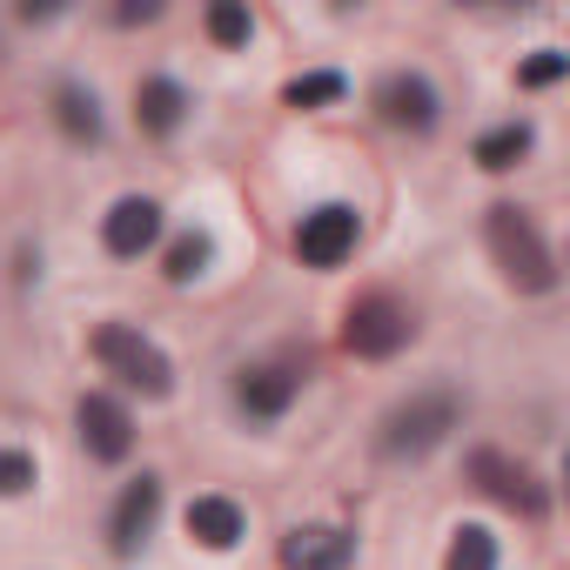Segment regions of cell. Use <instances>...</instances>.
<instances>
[{
	"label": "cell",
	"instance_id": "6da1fadb",
	"mask_svg": "<svg viewBox=\"0 0 570 570\" xmlns=\"http://www.w3.org/2000/svg\"><path fill=\"white\" fill-rule=\"evenodd\" d=\"M483 235H490V255H497V268L517 282V289H530V296L557 289V262H550V248H543L537 222H530L517 202H497V208H490V222H483Z\"/></svg>",
	"mask_w": 570,
	"mask_h": 570
},
{
	"label": "cell",
	"instance_id": "7a4b0ae2",
	"mask_svg": "<svg viewBox=\"0 0 570 570\" xmlns=\"http://www.w3.org/2000/svg\"><path fill=\"white\" fill-rule=\"evenodd\" d=\"M95 356H101L108 376H121V383L141 390V396H168V390H175L168 356H161L141 330H128V323H101V330H95Z\"/></svg>",
	"mask_w": 570,
	"mask_h": 570
},
{
	"label": "cell",
	"instance_id": "3957f363",
	"mask_svg": "<svg viewBox=\"0 0 570 570\" xmlns=\"http://www.w3.org/2000/svg\"><path fill=\"white\" fill-rule=\"evenodd\" d=\"M450 430H456V396L436 390V396H410L403 410H390L376 443H383V456H430Z\"/></svg>",
	"mask_w": 570,
	"mask_h": 570
},
{
	"label": "cell",
	"instance_id": "277c9868",
	"mask_svg": "<svg viewBox=\"0 0 570 570\" xmlns=\"http://www.w3.org/2000/svg\"><path fill=\"white\" fill-rule=\"evenodd\" d=\"M410 309H396L390 296H370V303H356L350 309V323H343V343H350V356H396L403 343H410Z\"/></svg>",
	"mask_w": 570,
	"mask_h": 570
},
{
	"label": "cell",
	"instance_id": "5b68a950",
	"mask_svg": "<svg viewBox=\"0 0 570 570\" xmlns=\"http://www.w3.org/2000/svg\"><path fill=\"white\" fill-rule=\"evenodd\" d=\"M282 570H350L356 563V537L336 530V523H303L282 537Z\"/></svg>",
	"mask_w": 570,
	"mask_h": 570
},
{
	"label": "cell",
	"instance_id": "8992f818",
	"mask_svg": "<svg viewBox=\"0 0 570 570\" xmlns=\"http://www.w3.org/2000/svg\"><path fill=\"white\" fill-rule=\"evenodd\" d=\"M350 248H356V208L330 202V208L303 215V228H296V255H303L309 268H336Z\"/></svg>",
	"mask_w": 570,
	"mask_h": 570
},
{
	"label": "cell",
	"instance_id": "52a82bcc",
	"mask_svg": "<svg viewBox=\"0 0 570 570\" xmlns=\"http://www.w3.org/2000/svg\"><path fill=\"white\" fill-rule=\"evenodd\" d=\"M75 423H81L88 456H101V463H121V456L135 450V423H128V410H121L115 396H81Z\"/></svg>",
	"mask_w": 570,
	"mask_h": 570
},
{
	"label": "cell",
	"instance_id": "ba28073f",
	"mask_svg": "<svg viewBox=\"0 0 570 570\" xmlns=\"http://www.w3.org/2000/svg\"><path fill=\"white\" fill-rule=\"evenodd\" d=\"M470 470H476V483H483L497 503H510V510H523V517H537V510L550 503L543 483H537V470H523V463H510V456H497V450H476Z\"/></svg>",
	"mask_w": 570,
	"mask_h": 570
},
{
	"label": "cell",
	"instance_id": "9c48e42d",
	"mask_svg": "<svg viewBox=\"0 0 570 570\" xmlns=\"http://www.w3.org/2000/svg\"><path fill=\"white\" fill-rule=\"evenodd\" d=\"M155 510H161V483H155V476H135V483L121 490L115 517H108V550H115V557H135L141 537H148V523H155Z\"/></svg>",
	"mask_w": 570,
	"mask_h": 570
},
{
	"label": "cell",
	"instance_id": "30bf717a",
	"mask_svg": "<svg viewBox=\"0 0 570 570\" xmlns=\"http://www.w3.org/2000/svg\"><path fill=\"white\" fill-rule=\"evenodd\" d=\"M376 108H383V121L390 128H430L436 121V88L423 81V75H390L383 88H376Z\"/></svg>",
	"mask_w": 570,
	"mask_h": 570
},
{
	"label": "cell",
	"instance_id": "8fae6325",
	"mask_svg": "<svg viewBox=\"0 0 570 570\" xmlns=\"http://www.w3.org/2000/svg\"><path fill=\"white\" fill-rule=\"evenodd\" d=\"M155 235H161V208H155L148 195H128V202H115V208H108V222H101V242H108V255H141Z\"/></svg>",
	"mask_w": 570,
	"mask_h": 570
},
{
	"label": "cell",
	"instance_id": "7c38bea8",
	"mask_svg": "<svg viewBox=\"0 0 570 570\" xmlns=\"http://www.w3.org/2000/svg\"><path fill=\"white\" fill-rule=\"evenodd\" d=\"M296 390H303V376H296L289 363H262V370H248V376L235 383V396H242L248 416H282V410L296 403Z\"/></svg>",
	"mask_w": 570,
	"mask_h": 570
},
{
	"label": "cell",
	"instance_id": "4fadbf2b",
	"mask_svg": "<svg viewBox=\"0 0 570 570\" xmlns=\"http://www.w3.org/2000/svg\"><path fill=\"white\" fill-rule=\"evenodd\" d=\"M188 537L208 543V550H235L242 543V510L228 497H195L188 503Z\"/></svg>",
	"mask_w": 570,
	"mask_h": 570
},
{
	"label": "cell",
	"instance_id": "5bb4252c",
	"mask_svg": "<svg viewBox=\"0 0 570 570\" xmlns=\"http://www.w3.org/2000/svg\"><path fill=\"white\" fill-rule=\"evenodd\" d=\"M181 115H188V95H181L168 75L141 81V95H135V121H141L148 135H175V128H181Z\"/></svg>",
	"mask_w": 570,
	"mask_h": 570
},
{
	"label": "cell",
	"instance_id": "9a60e30c",
	"mask_svg": "<svg viewBox=\"0 0 570 570\" xmlns=\"http://www.w3.org/2000/svg\"><path fill=\"white\" fill-rule=\"evenodd\" d=\"M443 570H497V537H490L483 523H463V530L450 537Z\"/></svg>",
	"mask_w": 570,
	"mask_h": 570
},
{
	"label": "cell",
	"instance_id": "2e32d148",
	"mask_svg": "<svg viewBox=\"0 0 570 570\" xmlns=\"http://www.w3.org/2000/svg\"><path fill=\"white\" fill-rule=\"evenodd\" d=\"M523 155H530V128H523V121H510V128H490V135L476 141V161H483V168H517Z\"/></svg>",
	"mask_w": 570,
	"mask_h": 570
},
{
	"label": "cell",
	"instance_id": "e0dca14e",
	"mask_svg": "<svg viewBox=\"0 0 570 570\" xmlns=\"http://www.w3.org/2000/svg\"><path fill=\"white\" fill-rule=\"evenodd\" d=\"M55 115H61V128H68L75 141H95V135H101L95 95H81V88H61V95H55Z\"/></svg>",
	"mask_w": 570,
	"mask_h": 570
},
{
	"label": "cell",
	"instance_id": "ac0fdd59",
	"mask_svg": "<svg viewBox=\"0 0 570 570\" xmlns=\"http://www.w3.org/2000/svg\"><path fill=\"white\" fill-rule=\"evenodd\" d=\"M208 255H215V248H208V235H202V228H195V235H181V242L168 248V282H195V275L208 268Z\"/></svg>",
	"mask_w": 570,
	"mask_h": 570
},
{
	"label": "cell",
	"instance_id": "d6986e66",
	"mask_svg": "<svg viewBox=\"0 0 570 570\" xmlns=\"http://www.w3.org/2000/svg\"><path fill=\"white\" fill-rule=\"evenodd\" d=\"M248 28H255V21H248V8H235V0L208 8V35H215L222 48H242V41H248Z\"/></svg>",
	"mask_w": 570,
	"mask_h": 570
},
{
	"label": "cell",
	"instance_id": "ffe728a7",
	"mask_svg": "<svg viewBox=\"0 0 570 570\" xmlns=\"http://www.w3.org/2000/svg\"><path fill=\"white\" fill-rule=\"evenodd\" d=\"M323 101H343V75H303V81H289V108H323Z\"/></svg>",
	"mask_w": 570,
	"mask_h": 570
},
{
	"label": "cell",
	"instance_id": "44dd1931",
	"mask_svg": "<svg viewBox=\"0 0 570 570\" xmlns=\"http://www.w3.org/2000/svg\"><path fill=\"white\" fill-rule=\"evenodd\" d=\"M35 483V456L28 450H0V497H21Z\"/></svg>",
	"mask_w": 570,
	"mask_h": 570
},
{
	"label": "cell",
	"instance_id": "7402d4cb",
	"mask_svg": "<svg viewBox=\"0 0 570 570\" xmlns=\"http://www.w3.org/2000/svg\"><path fill=\"white\" fill-rule=\"evenodd\" d=\"M563 68H570V61L543 48V55H530V61L517 68V81H523V88H550V81H563Z\"/></svg>",
	"mask_w": 570,
	"mask_h": 570
},
{
	"label": "cell",
	"instance_id": "603a6c76",
	"mask_svg": "<svg viewBox=\"0 0 570 570\" xmlns=\"http://www.w3.org/2000/svg\"><path fill=\"white\" fill-rule=\"evenodd\" d=\"M161 8H155V0H128V8H121V21H155Z\"/></svg>",
	"mask_w": 570,
	"mask_h": 570
}]
</instances>
